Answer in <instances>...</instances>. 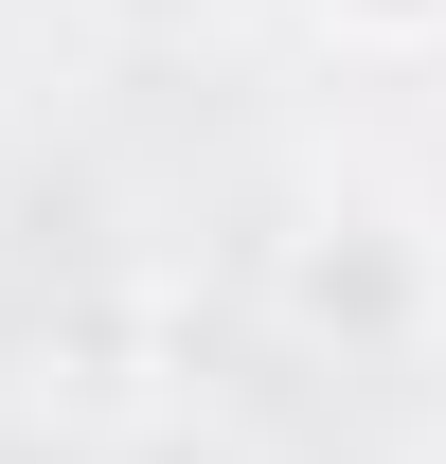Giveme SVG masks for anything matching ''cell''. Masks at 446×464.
<instances>
[{
    "label": "cell",
    "instance_id": "6da1fadb",
    "mask_svg": "<svg viewBox=\"0 0 446 464\" xmlns=\"http://www.w3.org/2000/svg\"><path fill=\"white\" fill-rule=\"evenodd\" d=\"M286 322L339 340V357H393L411 322H429V250H411L393 215H304L286 232Z\"/></svg>",
    "mask_w": 446,
    "mask_h": 464
},
{
    "label": "cell",
    "instance_id": "7a4b0ae2",
    "mask_svg": "<svg viewBox=\"0 0 446 464\" xmlns=\"http://www.w3.org/2000/svg\"><path fill=\"white\" fill-rule=\"evenodd\" d=\"M108 464H250L232 429H143V447H108Z\"/></svg>",
    "mask_w": 446,
    "mask_h": 464
},
{
    "label": "cell",
    "instance_id": "3957f363",
    "mask_svg": "<svg viewBox=\"0 0 446 464\" xmlns=\"http://www.w3.org/2000/svg\"><path fill=\"white\" fill-rule=\"evenodd\" d=\"M339 18H393V36H411V18H446V0H339Z\"/></svg>",
    "mask_w": 446,
    "mask_h": 464
}]
</instances>
